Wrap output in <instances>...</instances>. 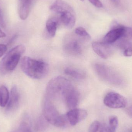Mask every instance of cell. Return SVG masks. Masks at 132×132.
<instances>
[{
  "label": "cell",
  "instance_id": "19",
  "mask_svg": "<svg viewBox=\"0 0 132 132\" xmlns=\"http://www.w3.org/2000/svg\"><path fill=\"white\" fill-rule=\"evenodd\" d=\"M65 73L67 75L78 79H81L84 78L85 75L83 73L72 68H68L65 70Z\"/></svg>",
  "mask_w": 132,
  "mask_h": 132
},
{
  "label": "cell",
  "instance_id": "32",
  "mask_svg": "<svg viewBox=\"0 0 132 132\" xmlns=\"http://www.w3.org/2000/svg\"><path fill=\"white\" fill-rule=\"evenodd\" d=\"M127 132H132V129H129L128 130Z\"/></svg>",
  "mask_w": 132,
  "mask_h": 132
},
{
  "label": "cell",
  "instance_id": "30",
  "mask_svg": "<svg viewBox=\"0 0 132 132\" xmlns=\"http://www.w3.org/2000/svg\"><path fill=\"white\" fill-rule=\"evenodd\" d=\"M6 36V35L4 32H3L1 29H0V38H4Z\"/></svg>",
  "mask_w": 132,
  "mask_h": 132
},
{
  "label": "cell",
  "instance_id": "4",
  "mask_svg": "<svg viewBox=\"0 0 132 132\" xmlns=\"http://www.w3.org/2000/svg\"><path fill=\"white\" fill-rule=\"evenodd\" d=\"M70 81L64 77L59 76L50 80L47 85V98L55 99L63 98L66 93L72 87Z\"/></svg>",
  "mask_w": 132,
  "mask_h": 132
},
{
  "label": "cell",
  "instance_id": "14",
  "mask_svg": "<svg viewBox=\"0 0 132 132\" xmlns=\"http://www.w3.org/2000/svg\"><path fill=\"white\" fill-rule=\"evenodd\" d=\"M65 50L69 54L78 55L81 54V46L77 40L74 39H70L66 42L65 46Z\"/></svg>",
  "mask_w": 132,
  "mask_h": 132
},
{
  "label": "cell",
  "instance_id": "13",
  "mask_svg": "<svg viewBox=\"0 0 132 132\" xmlns=\"http://www.w3.org/2000/svg\"><path fill=\"white\" fill-rule=\"evenodd\" d=\"M20 101V95L18 88L14 85L11 89L9 100L7 104V109L8 111L14 110L18 106Z\"/></svg>",
  "mask_w": 132,
  "mask_h": 132
},
{
  "label": "cell",
  "instance_id": "12",
  "mask_svg": "<svg viewBox=\"0 0 132 132\" xmlns=\"http://www.w3.org/2000/svg\"><path fill=\"white\" fill-rule=\"evenodd\" d=\"M34 0H18V12L21 19L25 20L27 18Z\"/></svg>",
  "mask_w": 132,
  "mask_h": 132
},
{
  "label": "cell",
  "instance_id": "8",
  "mask_svg": "<svg viewBox=\"0 0 132 132\" xmlns=\"http://www.w3.org/2000/svg\"><path fill=\"white\" fill-rule=\"evenodd\" d=\"M92 46L94 52L102 59H108L113 53L111 45L103 42H94L92 43Z\"/></svg>",
  "mask_w": 132,
  "mask_h": 132
},
{
  "label": "cell",
  "instance_id": "22",
  "mask_svg": "<svg viewBox=\"0 0 132 132\" xmlns=\"http://www.w3.org/2000/svg\"><path fill=\"white\" fill-rule=\"evenodd\" d=\"M12 132H32L29 124L26 122H23L19 128Z\"/></svg>",
  "mask_w": 132,
  "mask_h": 132
},
{
  "label": "cell",
  "instance_id": "25",
  "mask_svg": "<svg viewBox=\"0 0 132 132\" xmlns=\"http://www.w3.org/2000/svg\"><path fill=\"white\" fill-rule=\"evenodd\" d=\"M94 6L98 8L102 7H103L102 3L100 0H88Z\"/></svg>",
  "mask_w": 132,
  "mask_h": 132
},
{
  "label": "cell",
  "instance_id": "11",
  "mask_svg": "<svg viewBox=\"0 0 132 132\" xmlns=\"http://www.w3.org/2000/svg\"><path fill=\"white\" fill-rule=\"evenodd\" d=\"M67 106L70 109H75L78 104L79 94L78 92L72 86L66 93L63 97Z\"/></svg>",
  "mask_w": 132,
  "mask_h": 132
},
{
  "label": "cell",
  "instance_id": "6",
  "mask_svg": "<svg viewBox=\"0 0 132 132\" xmlns=\"http://www.w3.org/2000/svg\"><path fill=\"white\" fill-rule=\"evenodd\" d=\"M94 68L97 74L103 80L115 85H120L122 83L121 77L108 66L97 63Z\"/></svg>",
  "mask_w": 132,
  "mask_h": 132
},
{
  "label": "cell",
  "instance_id": "18",
  "mask_svg": "<svg viewBox=\"0 0 132 132\" xmlns=\"http://www.w3.org/2000/svg\"><path fill=\"white\" fill-rule=\"evenodd\" d=\"M48 122L43 116H40L36 121L35 129L38 132H43L47 129L48 126Z\"/></svg>",
  "mask_w": 132,
  "mask_h": 132
},
{
  "label": "cell",
  "instance_id": "27",
  "mask_svg": "<svg viewBox=\"0 0 132 132\" xmlns=\"http://www.w3.org/2000/svg\"><path fill=\"white\" fill-rule=\"evenodd\" d=\"M7 50V47L4 44H0V58L6 52Z\"/></svg>",
  "mask_w": 132,
  "mask_h": 132
},
{
  "label": "cell",
  "instance_id": "26",
  "mask_svg": "<svg viewBox=\"0 0 132 132\" xmlns=\"http://www.w3.org/2000/svg\"><path fill=\"white\" fill-rule=\"evenodd\" d=\"M0 25L2 27L5 28L6 26L4 19V16L2 14V10L0 7Z\"/></svg>",
  "mask_w": 132,
  "mask_h": 132
},
{
  "label": "cell",
  "instance_id": "21",
  "mask_svg": "<svg viewBox=\"0 0 132 132\" xmlns=\"http://www.w3.org/2000/svg\"><path fill=\"white\" fill-rule=\"evenodd\" d=\"M118 125V119L116 116H112L109 118V127L114 132H115Z\"/></svg>",
  "mask_w": 132,
  "mask_h": 132
},
{
  "label": "cell",
  "instance_id": "15",
  "mask_svg": "<svg viewBox=\"0 0 132 132\" xmlns=\"http://www.w3.org/2000/svg\"><path fill=\"white\" fill-rule=\"evenodd\" d=\"M117 46L122 50L123 54L126 57L132 56V43L127 39L123 38L117 44Z\"/></svg>",
  "mask_w": 132,
  "mask_h": 132
},
{
  "label": "cell",
  "instance_id": "17",
  "mask_svg": "<svg viewBox=\"0 0 132 132\" xmlns=\"http://www.w3.org/2000/svg\"><path fill=\"white\" fill-rule=\"evenodd\" d=\"M9 98V92L4 85L0 87V106L5 107L8 102Z\"/></svg>",
  "mask_w": 132,
  "mask_h": 132
},
{
  "label": "cell",
  "instance_id": "33",
  "mask_svg": "<svg viewBox=\"0 0 132 132\" xmlns=\"http://www.w3.org/2000/svg\"><path fill=\"white\" fill-rule=\"evenodd\" d=\"M80 1H84V0H80Z\"/></svg>",
  "mask_w": 132,
  "mask_h": 132
},
{
  "label": "cell",
  "instance_id": "29",
  "mask_svg": "<svg viewBox=\"0 0 132 132\" xmlns=\"http://www.w3.org/2000/svg\"><path fill=\"white\" fill-rule=\"evenodd\" d=\"M127 112L128 114L130 116V117H132V106L129 107L127 109Z\"/></svg>",
  "mask_w": 132,
  "mask_h": 132
},
{
  "label": "cell",
  "instance_id": "2",
  "mask_svg": "<svg viewBox=\"0 0 132 132\" xmlns=\"http://www.w3.org/2000/svg\"><path fill=\"white\" fill-rule=\"evenodd\" d=\"M50 10L58 15L66 28L71 29L74 26L76 22L74 11L65 2L56 0L50 6Z\"/></svg>",
  "mask_w": 132,
  "mask_h": 132
},
{
  "label": "cell",
  "instance_id": "9",
  "mask_svg": "<svg viewBox=\"0 0 132 132\" xmlns=\"http://www.w3.org/2000/svg\"><path fill=\"white\" fill-rule=\"evenodd\" d=\"M125 31V27L118 26L109 31L104 37L103 42L112 45L123 37Z\"/></svg>",
  "mask_w": 132,
  "mask_h": 132
},
{
  "label": "cell",
  "instance_id": "31",
  "mask_svg": "<svg viewBox=\"0 0 132 132\" xmlns=\"http://www.w3.org/2000/svg\"><path fill=\"white\" fill-rule=\"evenodd\" d=\"M113 2H114L116 4H117L119 2V0H111Z\"/></svg>",
  "mask_w": 132,
  "mask_h": 132
},
{
  "label": "cell",
  "instance_id": "28",
  "mask_svg": "<svg viewBox=\"0 0 132 132\" xmlns=\"http://www.w3.org/2000/svg\"><path fill=\"white\" fill-rule=\"evenodd\" d=\"M100 132H114L109 128V126L106 125H103L102 126Z\"/></svg>",
  "mask_w": 132,
  "mask_h": 132
},
{
  "label": "cell",
  "instance_id": "20",
  "mask_svg": "<svg viewBox=\"0 0 132 132\" xmlns=\"http://www.w3.org/2000/svg\"><path fill=\"white\" fill-rule=\"evenodd\" d=\"M75 33L77 35L84 39L85 40H89L91 39L90 36L83 27L77 28L75 30Z\"/></svg>",
  "mask_w": 132,
  "mask_h": 132
},
{
  "label": "cell",
  "instance_id": "3",
  "mask_svg": "<svg viewBox=\"0 0 132 132\" xmlns=\"http://www.w3.org/2000/svg\"><path fill=\"white\" fill-rule=\"evenodd\" d=\"M25 50V47L22 45L17 46L10 50L0 62V73L5 75L12 71Z\"/></svg>",
  "mask_w": 132,
  "mask_h": 132
},
{
  "label": "cell",
  "instance_id": "16",
  "mask_svg": "<svg viewBox=\"0 0 132 132\" xmlns=\"http://www.w3.org/2000/svg\"><path fill=\"white\" fill-rule=\"evenodd\" d=\"M58 23V20L55 18H50L46 22V31L50 37L53 38L55 35Z\"/></svg>",
  "mask_w": 132,
  "mask_h": 132
},
{
  "label": "cell",
  "instance_id": "1",
  "mask_svg": "<svg viewBox=\"0 0 132 132\" xmlns=\"http://www.w3.org/2000/svg\"><path fill=\"white\" fill-rule=\"evenodd\" d=\"M21 67L26 75L33 79H39L45 77L49 70L47 63L28 56L22 59Z\"/></svg>",
  "mask_w": 132,
  "mask_h": 132
},
{
  "label": "cell",
  "instance_id": "10",
  "mask_svg": "<svg viewBox=\"0 0 132 132\" xmlns=\"http://www.w3.org/2000/svg\"><path fill=\"white\" fill-rule=\"evenodd\" d=\"M87 115V113L85 110L80 109H74L67 113L66 118L70 124L74 126L84 119Z\"/></svg>",
  "mask_w": 132,
  "mask_h": 132
},
{
  "label": "cell",
  "instance_id": "7",
  "mask_svg": "<svg viewBox=\"0 0 132 132\" xmlns=\"http://www.w3.org/2000/svg\"><path fill=\"white\" fill-rule=\"evenodd\" d=\"M104 104L111 108H125L127 105L126 98L118 93L111 92L108 93L104 100Z\"/></svg>",
  "mask_w": 132,
  "mask_h": 132
},
{
  "label": "cell",
  "instance_id": "24",
  "mask_svg": "<svg viewBox=\"0 0 132 132\" xmlns=\"http://www.w3.org/2000/svg\"><path fill=\"white\" fill-rule=\"evenodd\" d=\"M122 38L132 39V28L125 27V31Z\"/></svg>",
  "mask_w": 132,
  "mask_h": 132
},
{
  "label": "cell",
  "instance_id": "5",
  "mask_svg": "<svg viewBox=\"0 0 132 132\" xmlns=\"http://www.w3.org/2000/svg\"><path fill=\"white\" fill-rule=\"evenodd\" d=\"M43 116L49 123L56 127H63L67 121L66 116L60 115L50 99L47 98L44 102Z\"/></svg>",
  "mask_w": 132,
  "mask_h": 132
},
{
  "label": "cell",
  "instance_id": "23",
  "mask_svg": "<svg viewBox=\"0 0 132 132\" xmlns=\"http://www.w3.org/2000/svg\"><path fill=\"white\" fill-rule=\"evenodd\" d=\"M100 124L99 122L95 121L92 123L88 129L89 132H97L100 128Z\"/></svg>",
  "mask_w": 132,
  "mask_h": 132
}]
</instances>
